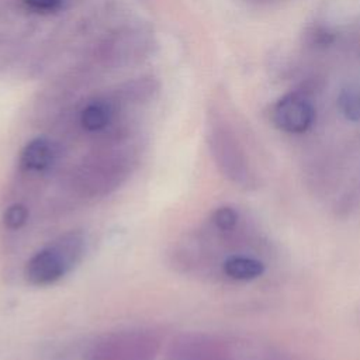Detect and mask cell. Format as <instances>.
<instances>
[{"label": "cell", "mask_w": 360, "mask_h": 360, "mask_svg": "<svg viewBox=\"0 0 360 360\" xmlns=\"http://www.w3.org/2000/svg\"><path fill=\"white\" fill-rule=\"evenodd\" d=\"M84 239L79 232H68L38 250L25 264L24 276L30 284L49 285L60 280L82 259Z\"/></svg>", "instance_id": "cell-1"}, {"label": "cell", "mask_w": 360, "mask_h": 360, "mask_svg": "<svg viewBox=\"0 0 360 360\" xmlns=\"http://www.w3.org/2000/svg\"><path fill=\"white\" fill-rule=\"evenodd\" d=\"M315 120L312 103L302 93L294 91L277 100L271 110L273 124L288 134H302L311 128Z\"/></svg>", "instance_id": "cell-2"}, {"label": "cell", "mask_w": 360, "mask_h": 360, "mask_svg": "<svg viewBox=\"0 0 360 360\" xmlns=\"http://www.w3.org/2000/svg\"><path fill=\"white\" fill-rule=\"evenodd\" d=\"M212 150L215 159L226 177L232 181L248 186L250 184V172L238 142L226 131H215L212 134Z\"/></svg>", "instance_id": "cell-3"}, {"label": "cell", "mask_w": 360, "mask_h": 360, "mask_svg": "<svg viewBox=\"0 0 360 360\" xmlns=\"http://www.w3.org/2000/svg\"><path fill=\"white\" fill-rule=\"evenodd\" d=\"M55 155H56V150L53 143L49 139L41 136L30 141L24 146L20 162L22 167L27 170L41 172L48 169L52 165Z\"/></svg>", "instance_id": "cell-4"}, {"label": "cell", "mask_w": 360, "mask_h": 360, "mask_svg": "<svg viewBox=\"0 0 360 360\" xmlns=\"http://www.w3.org/2000/svg\"><path fill=\"white\" fill-rule=\"evenodd\" d=\"M224 273L233 278L240 281L255 280L260 277L264 273V264L253 257L246 256H231L228 257L222 264Z\"/></svg>", "instance_id": "cell-5"}, {"label": "cell", "mask_w": 360, "mask_h": 360, "mask_svg": "<svg viewBox=\"0 0 360 360\" xmlns=\"http://www.w3.org/2000/svg\"><path fill=\"white\" fill-rule=\"evenodd\" d=\"M112 117L110 104L104 101H93L87 104L80 114V124L84 129L90 132L104 129Z\"/></svg>", "instance_id": "cell-6"}, {"label": "cell", "mask_w": 360, "mask_h": 360, "mask_svg": "<svg viewBox=\"0 0 360 360\" xmlns=\"http://www.w3.org/2000/svg\"><path fill=\"white\" fill-rule=\"evenodd\" d=\"M342 114L353 122L360 121V82L352 83L345 87L338 98Z\"/></svg>", "instance_id": "cell-7"}, {"label": "cell", "mask_w": 360, "mask_h": 360, "mask_svg": "<svg viewBox=\"0 0 360 360\" xmlns=\"http://www.w3.org/2000/svg\"><path fill=\"white\" fill-rule=\"evenodd\" d=\"M28 219V210L24 204L15 202L6 208L3 214V222L8 229H20Z\"/></svg>", "instance_id": "cell-8"}, {"label": "cell", "mask_w": 360, "mask_h": 360, "mask_svg": "<svg viewBox=\"0 0 360 360\" xmlns=\"http://www.w3.org/2000/svg\"><path fill=\"white\" fill-rule=\"evenodd\" d=\"M238 219H239L238 211L228 205L217 208L212 214V222L221 231H231L232 228H235Z\"/></svg>", "instance_id": "cell-9"}, {"label": "cell", "mask_w": 360, "mask_h": 360, "mask_svg": "<svg viewBox=\"0 0 360 360\" xmlns=\"http://www.w3.org/2000/svg\"><path fill=\"white\" fill-rule=\"evenodd\" d=\"M24 4L32 11L49 14L60 10L62 0H24Z\"/></svg>", "instance_id": "cell-10"}]
</instances>
